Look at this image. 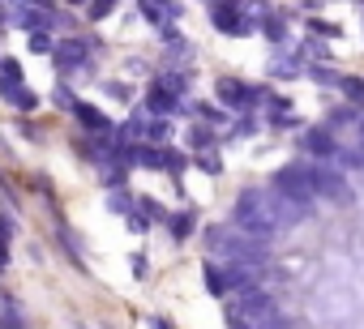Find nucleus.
<instances>
[{
  "label": "nucleus",
  "instance_id": "obj_7",
  "mask_svg": "<svg viewBox=\"0 0 364 329\" xmlns=\"http://www.w3.org/2000/svg\"><path fill=\"white\" fill-rule=\"evenodd\" d=\"M9 18H14L22 30H39V26H65V18H60V13H52V9H31V5H18V9H9Z\"/></svg>",
  "mask_w": 364,
  "mask_h": 329
},
{
  "label": "nucleus",
  "instance_id": "obj_9",
  "mask_svg": "<svg viewBox=\"0 0 364 329\" xmlns=\"http://www.w3.org/2000/svg\"><path fill=\"white\" fill-rule=\"evenodd\" d=\"M304 150L317 154V158H334V154H338V145H334L330 133H304Z\"/></svg>",
  "mask_w": 364,
  "mask_h": 329
},
{
  "label": "nucleus",
  "instance_id": "obj_14",
  "mask_svg": "<svg viewBox=\"0 0 364 329\" xmlns=\"http://www.w3.org/2000/svg\"><path fill=\"white\" fill-rule=\"evenodd\" d=\"M206 286H210V295H223V269L215 261L206 265Z\"/></svg>",
  "mask_w": 364,
  "mask_h": 329
},
{
  "label": "nucleus",
  "instance_id": "obj_5",
  "mask_svg": "<svg viewBox=\"0 0 364 329\" xmlns=\"http://www.w3.org/2000/svg\"><path fill=\"white\" fill-rule=\"evenodd\" d=\"M313 180H317V197H326L334 206H347L351 201V189L343 184V176L334 167H313Z\"/></svg>",
  "mask_w": 364,
  "mask_h": 329
},
{
  "label": "nucleus",
  "instance_id": "obj_6",
  "mask_svg": "<svg viewBox=\"0 0 364 329\" xmlns=\"http://www.w3.org/2000/svg\"><path fill=\"white\" fill-rule=\"evenodd\" d=\"M232 316H249L253 325L270 316V295L262 291H240V299H232Z\"/></svg>",
  "mask_w": 364,
  "mask_h": 329
},
{
  "label": "nucleus",
  "instance_id": "obj_16",
  "mask_svg": "<svg viewBox=\"0 0 364 329\" xmlns=\"http://www.w3.org/2000/svg\"><path fill=\"white\" fill-rule=\"evenodd\" d=\"M141 13H146L150 22H159V18H176V9H167V5H141Z\"/></svg>",
  "mask_w": 364,
  "mask_h": 329
},
{
  "label": "nucleus",
  "instance_id": "obj_19",
  "mask_svg": "<svg viewBox=\"0 0 364 329\" xmlns=\"http://www.w3.org/2000/svg\"><path fill=\"white\" fill-rule=\"evenodd\" d=\"M189 227H193V214H189V218H185V214H180V218H176V227H171V231H176V235H189Z\"/></svg>",
  "mask_w": 364,
  "mask_h": 329
},
{
  "label": "nucleus",
  "instance_id": "obj_13",
  "mask_svg": "<svg viewBox=\"0 0 364 329\" xmlns=\"http://www.w3.org/2000/svg\"><path fill=\"white\" fill-rule=\"evenodd\" d=\"M60 60L65 65H82L86 60V43H60Z\"/></svg>",
  "mask_w": 364,
  "mask_h": 329
},
{
  "label": "nucleus",
  "instance_id": "obj_10",
  "mask_svg": "<svg viewBox=\"0 0 364 329\" xmlns=\"http://www.w3.org/2000/svg\"><path fill=\"white\" fill-rule=\"evenodd\" d=\"M0 94H5L14 107H26V111L35 107V94H26V86H22V82H0Z\"/></svg>",
  "mask_w": 364,
  "mask_h": 329
},
{
  "label": "nucleus",
  "instance_id": "obj_20",
  "mask_svg": "<svg viewBox=\"0 0 364 329\" xmlns=\"http://www.w3.org/2000/svg\"><path fill=\"white\" fill-rule=\"evenodd\" d=\"M9 235H14V223H9V218H5V214H0V244H5V240H9Z\"/></svg>",
  "mask_w": 364,
  "mask_h": 329
},
{
  "label": "nucleus",
  "instance_id": "obj_15",
  "mask_svg": "<svg viewBox=\"0 0 364 329\" xmlns=\"http://www.w3.org/2000/svg\"><path fill=\"white\" fill-rule=\"evenodd\" d=\"M343 90H347V99L364 103V82H360V77H343Z\"/></svg>",
  "mask_w": 364,
  "mask_h": 329
},
{
  "label": "nucleus",
  "instance_id": "obj_12",
  "mask_svg": "<svg viewBox=\"0 0 364 329\" xmlns=\"http://www.w3.org/2000/svg\"><path fill=\"white\" fill-rule=\"evenodd\" d=\"M77 120L90 128V133H103L107 128V120H103V111H95V107H86V103H77Z\"/></svg>",
  "mask_w": 364,
  "mask_h": 329
},
{
  "label": "nucleus",
  "instance_id": "obj_11",
  "mask_svg": "<svg viewBox=\"0 0 364 329\" xmlns=\"http://www.w3.org/2000/svg\"><path fill=\"white\" fill-rule=\"evenodd\" d=\"M219 99H228L232 107H245L253 94H245V86H240V82H219Z\"/></svg>",
  "mask_w": 364,
  "mask_h": 329
},
{
  "label": "nucleus",
  "instance_id": "obj_3",
  "mask_svg": "<svg viewBox=\"0 0 364 329\" xmlns=\"http://www.w3.org/2000/svg\"><path fill=\"white\" fill-rule=\"evenodd\" d=\"M274 189H279L283 197H291L296 206H309V201L317 197V180H313V167H309V162H296V167H283V172L274 176Z\"/></svg>",
  "mask_w": 364,
  "mask_h": 329
},
{
  "label": "nucleus",
  "instance_id": "obj_21",
  "mask_svg": "<svg viewBox=\"0 0 364 329\" xmlns=\"http://www.w3.org/2000/svg\"><path fill=\"white\" fill-rule=\"evenodd\" d=\"M31 48H35V52H48V48H52V39H48V35H35V39H31Z\"/></svg>",
  "mask_w": 364,
  "mask_h": 329
},
{
  "label": "nucleus",
  "instance_id": "obj_2",
  "mask_svg": "<svg viewBox=\"0 0 364 329\" xmlns=\"http://www.w3.org/2000/svg\"><path fill=\"white\" fill-rule=\"evenodd\" d=\"M236 231H245V235H249V240H257V244L274 240L279 223L270 218V210H266L262 193H245V197L236 201Z\"/></svg>",
  "mask_w": 364,
  "mask_h": 329
},
{
  "label": "nucleus",
  "instance_id": "obj_17",
  "mask_svg": "<svg viewBox=\"0 0 364 329\" xmlns=\"http://www.w3.org/2000/svg\"><path fill=\"white\" fill-rule=\"evenodd\" d=\"M270 39H283V26H279V18H266V26H262Z\"/></svg>",
  "mask_w": 364,
  "mask_h": 329
},
{
  "label": "nucleus",
  "instance_id": "obj_8",
  "mask_svg": "<svg viewBox=\"0 0 364 329\" xmlns=\"http://www.w3.org/2000/svg\"><path fill=\"white\" fill-rule=\"evenodd\" d=\"M210 18H215V26H219V30H228V35H249V30H253V26L245 22V13H240V9H232V5H215V9H210Z\"/></svg>",
  "mask_w": 364,
  "mask_h": 329
},
{
  "label": "nucleus",
  "instance_id": "obj_4",
  "mask_svg": "<svg viewBox=\"0 0 364 329\" xmlns=\"http://www.w3.org/2000/svg\"><path fill=\"white\" fill-rule=\"evenodd\" d=\"M262 201H266V210H270V218L279 223V227H291V223H300L304 214H309V206H296L291 197H283L279 189H266L262 193Z\"/></svg>",
  "mask_w": 364,
  "mask_h": 329
},
{
  "label": "nucleus",
  "instance_id": "obj_22",
  "mask_svg": "<svg viewBox=\"0 0 364 329\" xmlns=\"http://www.w3.org/2000/svg\"><path fill=\"white\" fill-rule=\"evenodd\" d=\"M0 265H5V244H0Z\"/></svg>",
  "mask_w": 364,
  "mask_h": 329
},
{
  "label": "nucleus",
  "instance_id": "obj_1",
  "mask_svg": "<svg viewBox=\"0 0 364 329\" xmlns=\"http://www.w3.org/2000/svg\"><path fill=\"white\" fill-rule=\"evenodd\" d=\"M206 244H210L215 252H223L228 261L245 265V269L266 265V244L249 240V235H245V231H236V227H210V231H206Z\"/></svg>",
  "mask_w": 364,
  "mask_h": 329
},
{
  "label": "nucleus",
  "instance_id": "obj_18",
  "mask_svg": "<svg viewBox=\"0 0 364 329\" xmlns=\"http://www.w3.org/2000/svg\"><path fill=\"white\" fill-rule=\"evenodd\" d=\"M154 107H159V111H167V107H171V99H167V94H154V90H150V111H154Z\"/></svg>",
  "mask_w": 364,
  "mask_h": 329
}]
</instances>
